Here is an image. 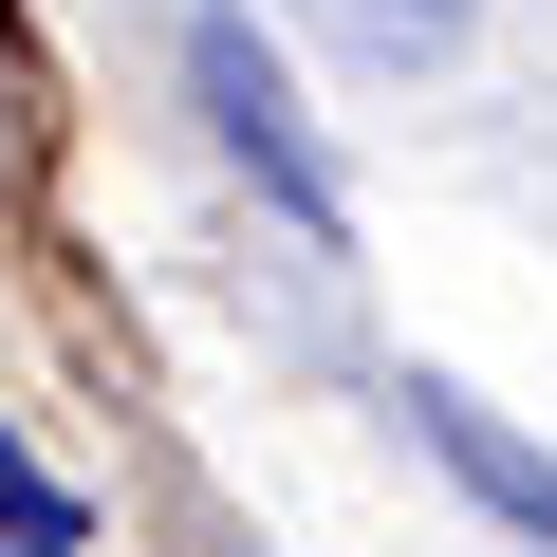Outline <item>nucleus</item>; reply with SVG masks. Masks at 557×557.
<instances>
[{
	"label": "nucleus",
	"instance_id": "1",
	"mask_svg": "<svg viewBox=\"0 0 557 557\" xmlns=\"http://www.w3.org/2000/svg\"><path fill=\"white\" fill-rule=\"evenodd\" d=\"M205 94H223V131L278 168V205H298V223H335V205H317V149H298V112H278V75H260V38H242V20H205Z\"/></svg>",
	"mask_w": 557,
	"mask_h": 557
},
{
	"label": "nucleus",
	"instance_id": "2",
	"mask_svg": "<svg viewBox=\"0 0 557 557\" xmlns=\"http://www.w3.org/2000/svg\"><path fill=\"white\" fill-rule=\"evenodd\" d=\"M428 428H446V465H465V483H502L520 520H557V465H520V446H502L483 409H446V391H428Z\"/></svg>",
	"mask_w": 557,
	"mask_h": 557
},
{
	"label": "nucleus",
	"instance_id": "3",
	"mask_svg": "<svg viewBox=\"0 0 557 557\" xmlns=\"http://www.w3.org/2000/svg\"><path fill=\"white\" fill-rule=\"evenodd\" d=\"M317 20H335L354 57H446V38H465V0H317Z\"/></svg>",
	"mask_w": 557,
	"mask_h": 557
},
{
	"label": "nucleus",
	"instance_id": "4",
	"mask_svg": "<svg viewBox=\"0 0 557 557\" xmlns=\"http://www.w3.org/2000/svg\"><path fill=\"white\" fill-rule=\"evenodd\" d=\"M0 557H75V502H0Z\"/></svg>",
	"mask_w": 557,
	"mask_h": 557
}]
</instances>
